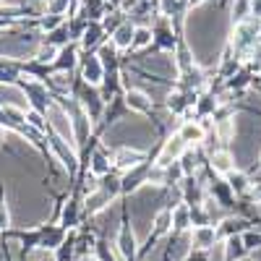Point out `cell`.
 I'll return each mask as SVG.
<instances>
[{
  "label": "cell",
  "instance_id": "cell-14",
  "mask_svg": "<svg viewBox=\"0 0 261 261\" xmlns=\"http://www.w3.org/2000/svg\"><path fill=\"white\" fill-rule=\"evenodd\" d=\"M134 27H130L128 24V21H123V24L113 32V42H115V45L118 47H130V42H134Z\"/></svg>",
  "mask_w": 261,
  "mask_h": 261
},
{
  "label": "cell",
  "instance_id": "cell-7",
  "mask_svg": "<svg viewBox=\"0 0 261 261\" xmlns=\"http://www.w3.org/2000/svg\"><path fill=\"white\" fill-rule=\"evenodd\" d=\"M178 136L188 144V146H199L201 141H204V130H201V125H199V120H186V123H180V128H178Z\"/></svg>",
  "mask_w": 261,
  "mask_h": 261
},
{
  "label": "cell",
  "instance_id": "cell-9",
  "mask_svg": "<svg viewBox=\"0 0 261 261\" xmlns=\"http://www.w3.org/2000/svg\"><path fill=\"white\" fill-rule=\"evenodd\" d=\"M102 73H105V65H102V60L99 58H84V79L89 81L92 86H97L99 81H102Z\"/></svg>",
  "mask_w": 261,
  "mask_h": 261
},
{
  "label": "cell",
  "instance_id": "cell-22",
  "mask_svg": "<svg viewBox=\"0 0 261 261\" xmlns=\"http://www.w3.org/2000/svg\"><path fill=\"white\" fill-rule=\"evenodd\" d=\"M55 55H58V50H55L53 45H47V47H42V50H39L37 60H39V63H53V60H55Z\"/></svg>",
  "mask_w": 261,
  "mask_h": 261
},
{
  "label": "cell",
  "instance_id": "cell-3",
  "mask_svg": "<svg viewBox=\"0 0 261 261\" xmlns=\"http://www.w3.org/2000/svg\"><path fill=\"white\" fill-rule=\"evenodd\" d=\"M206 167L212 170V172H217V175H230V172L235 170V157L230 154L227 149H217V151H212V154L206 157Z\"/></svg>",
  "mask_w": 261,
  "mask_h": 261
},
{
  "label": "cell",
  "instance_id": "cell-24",
  "mask_svg": "<svg viewBox=\"0 0 261 261\" xmlns=\"http://www.w3.org/2000/svg\"><path fill=\"white\" fill-rule=\"evenodd\" d=\"M0 227H8V209L3 201H0Z\"/></svg>",
  "mask_w": 261,
  "mask_h": 261
},
{
  "label": "cell",
  "instance_id": "cell-8",
  "mask_svg": "<svg viewBox=\"0 0 261 261\" xmlns=\"http://www.w3.org/2000/svg\"><path fill=\"white\" fill-rule=\"evenodd\" d=\"M146 172H149V167L146 165H139V167H134V170H128L125 175L120 178V188L128 193V191H136L141 183H146Z\"/></svg>",
  "mask_w": 261,
  "mask_h": 261
},
{
  "label": "cell",
  "instance_id": "cell-4",
  "mask_svg": "<svg viewBox=\"0 0 261 261\" xmlns=\"http://www.w3.org/2000/svg\"><path fill=\"white\" fill-rule=\"evenodd\" d=\"M217 241H220V235H217V227H214V225L193 227V232H191V243H193L196 251H209Z\"/></svg>",
  "mask_w": 261,
  "mask_h": 261
},
{
  "label": "cell",
  "instance_id": "cell-12",
  "mask_svg": "<svg viewBox=\"0 0 261 261\" xmlns=\"http://www.w3.org/2000/svg\"><path fill=\"white\" fill-rule=\"evenodd\" d=\"M225 180H227V186L232 188V193H235V196H243V193H248V188H251L248 175H246V172H238V170H232Z\"/></svg>",
  "mask_w": 261,
  "mask_h": 261
},
{
  "label": "cell",
  "instance_id": "cell-26",
  "mask_svg": "<svg viewBox=\"0 0 261 261\" xmlns=\"http://www.w3.org/2000/svg\"><path fill=\"white\" fill-rule=\"evenodd\" d=\"M251 53H253V60H256V63L261 65V45H256V47H253Z\"/></svg>",
  "mask_w": 261,
  "mask_h": 261
},
{
  "label": "cell",
  "instance_id": "cell-5",
  "mask_svg": "<svg viewBox=\"0 0 261 261\" xmlns=\"http://www.w3.org/2000/svg\"><path fill=\"white\" fill-rule=\"evenodd\" d=\"M113 160H115V167H120V170L128 172V170H134V167L144 165V151L123 146V149H118L115 154H113Z\"/></svg>",
  "mask_w": 261,
  "mask_h": 261
},
{
  "label": "cell",
  "instance_id": "cell-11",
  "mask_svg": "<svg viewBox=\"0 0 261 261\" xmlns=\"http://www.w3.org/2000/svg\"><path fill=\"white\" fill-rule=\"evenodd\" d=\"M172 227L178 232H186L191 227V206L188 204H178L172 209Z\"/></svg>",
  "mask_w": 261,
  "mask_h": 261
},
{
  "label": "cell",
  "instance_id": "cell-16",
  "mask_svg": "<svg viewBox=\"0 0 261 261\" xmlns=\"http://www.w3.org/2000/svg\"><path fill=\"white\" fill-rule=\"evenodd\" d=\"M170 227H172V212H170V209H162V212L154 217V232H157V235H165Z\"/></svg>",
  "mask_w": 261,
  "mask_h": 261
},
{
  "label": "cell",
  "instance_id": "cell-10",
  "mask_svg": "<svg viewBox=\"0 0 261 261\" xmlns=\"http://www.w3.org/2000/svg\"><path fill=\"white\" fill-rule=\"evenodd\" d=\"M115 251H118V256L125 261V258H130L136 253V241H134V232H130L128 227H123L120 230V238H118V243H115Z\"/></svg>",
  "mask_w": 261,
  "mask_h": 261
},
{
  "label": "cell",
  "instance_id": "cell-27",
  "mask_svg": "<svg viewBox=\"0 0 261 261\" xmlns=\"http://www.w3.org/2000/svg\"><path fill=\"white\" fill-rule=\"evenodd\" d=\"M79 261H99V258H97V256H94V253H89V256H81V258H79Z\"/></svg>",
  "mask_w": 261,
  "mask_h": 261
},
{
  "label": "cell",
  "instance_id": "cell-17",
  "mask_svg": "<svg viewBox=\"0 0 261 261\" xmlns=\"http://www.w3.org/2000/svg\"><path fill=\"white\" fill-rule=\"evenodd\" d=\"M248 16H251V0H235L232 18L238 21V24H243V21H248Z\"/></svg>",
  "mask_w": 261,
  "mask_h": 261
},
{
  "label": "cell",
  "instance_id": "cell-28",
  "mask_svg": "<svg viewBox=\"0 0 261 261\" xmlns=\"http://www.w3.org/2000/svg\"><path fill=\"white\" fill-rule=\"evenodd\" d=\"M0 139H3V125H0Z\"/></svg>",
  "mask_w": 261,
  "mask_h": 261
},
{
  "label": "cell",
  "instance_id": "cell-21",
  "mask_svg": "<svg viewBox=\"0 0 261 261\" xmlns=\"http://www.w3.org/2000/svg\"><path fill=\"white\" fill-rule=\"evenodd\" d=\"M99 34H102V32H99V27H92L89 32L84 34V45H86V47H94L97 42H99Z\"/></svg>",
  "mask_w": 261,
  "mask_h": 261
},
{
  "label": "cell",
  "instance_id": "cell-20",
  "mask_svg": "<svg viewBox=\"0 0 261 261\" xmlns=\"http://www.w3.org/2000/svg\"><path fill=\"white\" fill-rule=\"evenodd\" d=\"M58 55L63 58V60H60V68H63V71H71L73 63H76V50H73V47H65V50H60Z\"/></svg>",
  "mask_w": 261,
  "mask_h": 261
},
{
  "label": "cell",
  "instance_id": "cell-29",
  "mask_svg": "<svg viewBox=\"0 0 261 261\" xmlns=\"http://www.w3.org/2000/svg\"><path fill=\"white\" fill-rule=\"evenodd\" d=\"M258 37H261V34H258Z\"/></svg>",
  "mask_w": 261,
  "mask_h": 261
},
{
  "label": "cell",
  "instance_id": "cell-6",
  "mask_svg": "<svg viewBox=\"0 0 261 261\" xmlns=\"http://www.w3.org/2000/svg\"><path fill=\"white\" fill-rule=\"evenodd\" d=\"M105 99L97 94V89H94V86H86V89L81 92V107H84V110H86V115H89V118H99V113H102V105Z\"/></svg>",
  "mask_w": 261,
  "mask_h": 261
},
{
  "label": "cell",
  "instance_id": "cell-15",
  "mask_svg": "<svg viewBox=\"0 0 261 261\" xmlns=\"http://www.w3.org/2000/svg\"><path fill=\"white\" fill-rule=\"evenodd\" d=\"M107 204H110V196H107L105 191H97V193H92V196H86V212H89V214L102 212Z\"/></svg>",
  "mask_w": 261,
  "mask_h": 261
},
{
  "label": "cell",
  "instance_id": "cell-19",
  "mask_svg": "<svg viewBox=\"0 0 261 261\" xmlns=\"http://www.w3.org/2000/svg\"><path fill=\"white\" fill-rule=\"evenodd\" d=\"M206 261H227V248H225V241H217V243L209 248Z\"/></svg>",
  "mask_w": 261,
  "mask_h": 261
},
{
  "label": "cell",
  "instance_id": "cell-2",
  "mask_svg": "<svg viewBox=\"0 0 261 261\" xmlns=\"http://www.w3.org/2000/svg\"><path fill=\"white\" fill-rule=\"evenodd\" d=\"M186 149H188V144H186L178 134L170 136V139L165 141L162 151H160V157H157V165H160V167H170L172 162H178V160L186 154Z\"/></svg>",
  "mask_w": 261,
  "mask_h": 261
},
{
  "label": "cell",
  "instance_id": "cell-13",
  "mask_svg": "<svg viewBox=\"0 0 261 261\" xmlns=\"http://www.w3.org/2000/svg\"><path fill=\"white\" fill-rule=\"evenodd\" d=\"M125 102H128L130 110H136V113H149V110H151V99H149L144 92H136V89L128 92Z\"/></svg>",
  "mask_w": 261,
  "mask_h": 261
},
{
  "label": "cell",
  "instance_id": "cell-25",
  "mask_svg": "<svg viewBox=\"0 0 261 261\" xmlns=\"http://www.w3.org/2000/svg\"><path fill=\"white\" fill-rule=\"evenodd\" d=\"M186 261H206V251H196V253H188Z\"/></svg>",
  "mask_w": 261,
  "mask_h": 261
},
{
  "label": "cell",
  "instance_id": "cell-18",
  "mask_svg": "<svg viewBox=\"0 0 261 261\" xmlns=\"http://www.w3.org/2000/svg\"><path fill=\"white\" fill-rule=\"evenodd\" d=\"M149 42H151V32H149L146 27H139V29L134 32V42H130V47L139 50V47H146Z\"/></svg>",
  "mask_w": 261,
  "mask_h": 261
},
{
  "label": "cell",
  "instance_id": "cell-23",
  "mask_svg": "<svg viewBox=\"0 0 261 261\" xmlns=\"http://www.w3.org/2000/svg\"><path fill=\"white\" fill-rule=\"evenodd\" d=\"M27 120H29V125H34V128H39V130L45 128V120H42V115H39V113H34V110H29V113H27Z\"/></svg>",
  "mask_w": 261,
  "mask_h": 261
},
{
  "label": "cell",
  "instance_id": "cell-1",
  "mask_svg": "<svg viewBox=\"0 0 261 261\" xmlns=\"http://www.w3.org/2000/svg\"><path fill=\"white\" fill-rule=\"evenodd\" d=\"M47 118H50V125L55 128V134L60 136V141H65L71 149H76V134H73V123H71V118H68V113L63 110V107H58V105H50L47 107Z\"/></svg>",
  "mask_w": 261,
  "mask_h": 261
}]
</instances>
